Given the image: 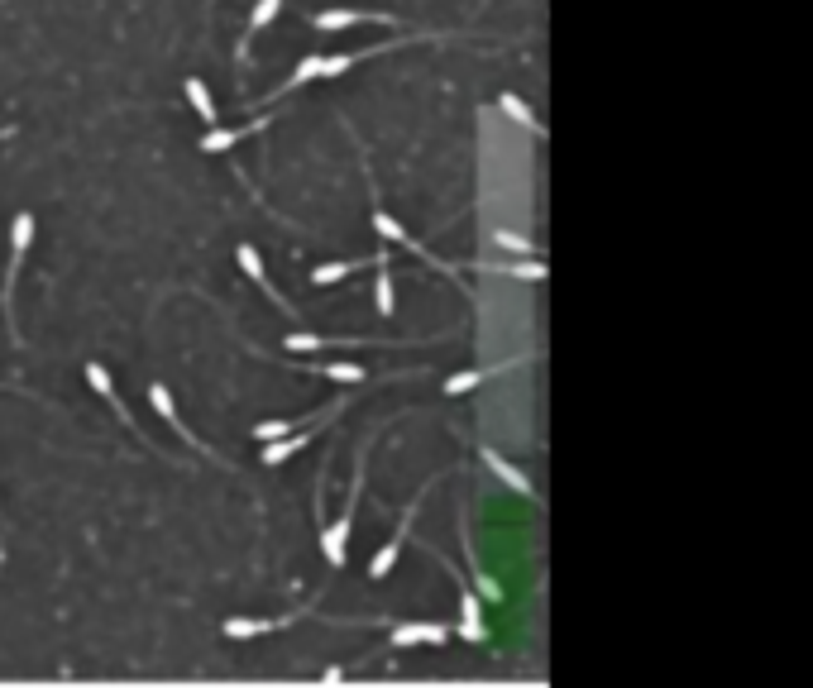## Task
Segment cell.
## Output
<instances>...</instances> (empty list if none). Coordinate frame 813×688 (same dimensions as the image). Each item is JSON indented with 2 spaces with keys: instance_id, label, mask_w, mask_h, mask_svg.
Segmentation results:
<instances>
[{
  "instance_id": "cell-13",
  "label": "cell",
  "mask_w": 813,
  "mask_h": 688,
  "mask_svg": "<svg viewBox=\"0 0 813 688\" xmlns=\"http://www.w3.org/2000/svg\"><path fill=\"white\" fill-rule=\"evenodd\" d=\"M316 77H321V53H307V58H302V63L292 67V77H287V82L278 86V91H273V96H268L264 106H273V101H283L287 91H297V86H302V82H316Z\"/></svg>"
},
{
  "instance_id": "cell-14",
  "label": "cell",
  "mask_w": 813,
  "mask_h": 688,
  "mask_svg": "<svg viewBox=\"0 0 813 688\" xmlns=\"http://www.w3.org/2000/svg\"><path fill=\"white\" fill-rule=\"evenodd\" d=\"M479 454H484V464H488V469H493V473H498V478H503V483H507V488H512V493L531 497V483H527V478H522V473H517V469H512V464H507V459H503V454H498V450H493V445H484V450H479Z\"/></svg>"
},
{
  "instance_id": "cell-2",
  "label": "cell",
  "mask_w": 813,
  "mask_h": 688,
  "mask_svg": "<svg viewBox=\"0 0 813 688\" xmlns=\"http://www.w3.org/2000/svg\"><path fill=\"white\" fill-rule=\"evenodd\" d=\"M364 473H369V464L359 459V473H354V488H350V502H345V512L330 521L326 531H321V555H326L330 569H340L345 564V555H350V526H354V507H359V493H364Z\"/></svg>"
},
{
  "instance_id": "cell-15",
  "label": "cell",
  "mask_w": 813,
  "mask_h": 688,
  "mask_svg": "<svg viewBox=\"0 0 813 688\" xmlns=\"http://www.w3.org/2000/svg\"><path fill=\"white\" fill-rule=\"evenodd\" d=\"M187 101H192V110L201 115V125H220V110H216V101H211V91H206L201 77H187Z\"/></svg>"
},
{
  "instance_id": "cell-19",
  "label": "cell",
  "mask_w": 813,
  "mask_h": 688,
  "mask_svg": "<svg viewBox=\"0 0 813 688\" xmlns=\"http://www.w3.org/2000/svg\"><path fill=\"white\" fill-rule=\"evenodd\" d=\"M354 273H359V263H321V268H311V282H316V287H330V282L354 278Z\"/></svg>"
},
{
  "instance_id": "cell-18",
  "label": "cell",
  "mask_w": 813,
  "mask_h": 688,
  "mask_svg": "<svg viewBox=\"0 0 813 688\" xmlns=\"http://www.w3.org/2000/svg\"><path fill=\"white\" fill-rule=\"evenodd\" d=\"M316 373H326V378H335V383H369V373L364 368H354L345 364V359H335V364H311Z\"/></svg>"
},
{
  "instance_id": "cell-9",
  "label": "cell",
  "mask_w": 813,
  "mask_h": 688,
  "mask_svg": "<svg viewBox=\"0 0 813 688\" xmlns=\"http://www.w3.org/2000/svg\"><path fill=\"white\" fill-rule=\"evenodd\" d=\"M311 24L330 34V29H350V24H393L388 15H378V10H321V15H311Z\"/></svg>"
},
{
  "instance_id": "cell-20",
  "label": "cell",
  "mask_w": 813,
  "mask_h": 688,
  "mask_svg": "<svg viewBox=\"0 0 813 688\" xmlns=\"http://www.w3.org/2000/svg\"><path fill=\"white\" fill-rule=\"evenodd\" d=\"M479 383H484V373H479V368H469V373H455V378L445 383V392H450V397H460V392H469V387H479Z\"/></svg>"
},
{
  "instance_id": "cell-12",
  "label": "cell",
  "mask_w": 813,
  "mask_h": 688,
  "mask_svg": "<svg viewBox=\"0 0 813 688\" xmlns=\"http://www.w3.org/2000/svg\"><path fill=\"white\" fill-rule=\"evenodd\" d=\"M374 268H378V287H374L378 316H393L397 297H393V263H388V249H383V254H374Z\"/></svg>"
},
{
  "instance_id": "cell-1",
  "label": "cell",
  "mask_w": 813,
  "mask_h": 688,
  "mask_svg": "<svg viewBox=\"0 0 813 688\" xmlns=\"http://www.w3.org/2000/svg\"><path fill=\"white\" fill-rule=\"evenodd\" d=\"M29 244H34V215L20 211L10 220V263H5V287H0V306H5V325H10V340L15 344H24V340H20V325H15V306L10 301H15V278H20Z\"/></svg>"
},
{
  "instance_id": "cell-10",
  "label": "cell",
  "mask_w": 813,
  "mask_h": 688,
  "mask_svg": "<svg viewBox=\"0 0 813 688\" xmlns=\"http://www.w3.org/2000/svg\"><path fill=\"white\" fill-rule=\"evenodd\" d=\"M87 383L96 387V392H101V397H106V402H110V411L120 416V426L139 435V421H134V416H130V407L120 402V392H115V383H110V373H106V368H101V364H87Z\"/></svg>"
},
{
  "instance_id": "cell-11",
  "label": "cell",
  "mask_w": 813,
  "mask_h": 688,
  "mask_svg": "<svg viewBox=\"0 0 813 688\" xmlns=\"http://www.w3.org/2000/svg\"><path fill=\"white\" fill-rule=\"evenodd\" d=\"M264 125H268V115H259L254 125H244V129H220V125H211V134H206V139L197 144V153H225V149H235L244 134H259Z\"/></svg>"
},
{
  "instance_id": "cell-4",
  "label": "cell",
  "mask_w": 813,
  "mask_h": 688,
  "mask_svg": "<svg viewBox=\"0 0 813 688\" xmlns=\"http://www.w3.org/2000/svg\"><path fill=\"white\" fill-rule=\"evenodd\" d=\"M149 402H154V411H158V416H163V421H168V426L177 430V435H182V440H187V445H192V450H201V454H206V459H216V464H225V469H230V459H220V454L211 450V445H201V440H197V430H192V426H187V421H182V416H177V407H173V392H168V383H149Z\"/></svg>"
},
{
  "instance_id": "cell-5",
  "label": "cell",
  "mask_w": 813,
  "mask_h": 688,
  "mask_svg": "<svg viewBox=\"0 0 813 688\" xmlns=\"http://www.w3.org/2000/svg\"><path fill=\"white\" fill-rule=\"evenodd\" d=\"M278 15H283V0H254V10H249V20H244V39L235 43V63H244V58H249L254 39H259V34H264Z\"/></svg>"
},
{
  "instance_id": "cell-17",
  "label": "cell",
  "mask_w": 813,
  "mask_h": 688,
  "mask_svg": "<svg viewBox=\"0 0 813 688\" xmlns=\"http://www.w3.org/2000/svg\"><path fill=\"white\" fill-rule=\"evenodd\" d=\"M498 110H503L507 120H517V125H527L531 134H546V129L536 125V115H531V110L522 106V101H517V96H512V91H503V96H498Z\"/></svg>"
},
{
  "instance_id": "cell-16",
  "label": "cell",
  "mask_w": 813,
  "mask_h": 688,
  "mask_svg": "<svg viewBox=\"0 0 813 688\" xmlns=\"http://www.w3.org/2000/svg\"><path fill=\"white\" fill-rule=\"evenodd\" d=\"M287 354H321V349H345V340H321V335H311V330H292L283 340Z\"/></svg>"
},
{
  "instance_id": "cell-6",
  "label": "cell",
  "mask_w": 813,
  "mask_h": 688,
  "mask_svg": "<svg viewBox=\"0 0 813 688\" xmlns=\"http://www.w3.org/2000/svg\"><path fill=\"white\" fill-rule=\"evenodd\" d=\"M445 641H450V626L445 622H402L388 636L393 650H407V645H445Z\"/></svg>"
},
{
  "instance_id": "cell-3",
  "label": "cell",
  "mask_w": 813,
  "mask_h": 688,
  "mask_svg": "<svg viewBox=\"0 0 813 688\" xmlns=\"http://www.w3.org/2000/svg\"><path fill=\"white\" fill-rule=\"evenodd\" d=\"M436 483H440V478H431V483H426V488H421V493L412 497V507H407V512H402V526H397V536L388 540V545H383V550H378L374 559H369V579H374V583H383V579H388V574H393V564H397V550H402V540L412 536V521H417L421 502H426V493H431V488H436Z\"/></svg>"
},
{
  "instance_id": "cell-21",
  "label": "cell",
  "mask_w": 813,
  "mask_h": 688,
  "mask_svg": "<svg viewBox=\"0 0 813 688\" xmlns=\"http://www.w3.org/2000/svg\"><path fill=\"white\" fill-rule=\"evenodd\" d=\"M0 569H5V545H0Z\"/></svg>"
},
{
  "instance_id": "cell-8",
  "label": "cell",
  "mask_w": 813,
  "mask_h": 688,
  "mask_svg": "<svg viewBox=\"0 0 813 688\" xmlns=\"http://www.w3.org/2000/svg\"><path fill=\"white\" fill-rule=\"evenodd\" d=\"M235 263L244 268V278L254 282V287H264L268 297H273V306H283L287 316H297V306H287V301L273 292V282H268V273H264V258H259V249H254V244H240V249H235Z\"/></svg>"
},
{
  "instance_id": "cell-7",
  "label": "cell",
  "mask_w": 813,
  "mask_h": 688,
  "mask_svg": "<svg viewBox=\"0 0 813 688\" xmlns=\"http://www.w3.org/2000/svg\"><path fill=\"white\" fill-rule=\"evenodd\" d=\"M307 612H287V617H264V622H254V617H230L225 622V636L230 641H249V636H268V631H283V626L302 622Z\"/></svg>"
}]
</instances>
